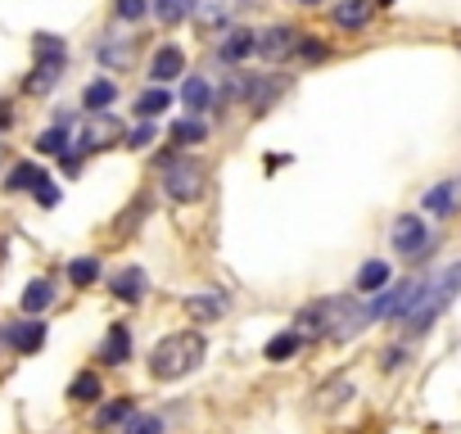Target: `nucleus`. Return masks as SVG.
Segmentation results:
<instances>
[{
  "instance_id": "obj_1",
  "label": "nucleus",
  "mask_w": 461,
  "mask_h": 434,
  "mask_svg": "<svg viewBox=\"0 0 461 434\" xmlns=\"http://www.w3.org/2000/svg\"><path fill=\"white\" fill-rule=\"evenodd\" d=\"M199 362H203V335L181 330V335H167L163 344H154V353H149V375H154V380H181V375H190Z\"/></svg>"
},
{
  "instance_id": "obj_2",
  "label": "nucleus",
  "mask_w": 461,
  "mask_h": 434,
  "mask_svg": "<svg viewBox=\"0 0 461 434\" xmlns=\"http://www.w3.org/2000/svg\"><path fill=\"white\" fill-rule=\"evenodd\" d=\"M456 294H461V263H456V267H447L434 285H420V299H416V308L407 312V330H416V335H420V330H429V321H434V317L456 299Z\"/></svg>"
},
{
  "instance_id": "obj_3",
  "label": "nucleus",
  "mask_w": 461,
  "mask_h": 434,
  "mask_svg": "<svg viewBox=\"0 0 461 434\" xmlns=\"http://www.w3.org/2000/svg\"><path fill=\"white\" fill-rule=\"evenodd\" d=\"M203 176H208V167H203L199 158H172V163L163 167V190H167L176 203H194V199L203 194Z\"/></svg>"
},
{
  "instance_id": "obj_4",
  "label": "nucleus",
  "mask_w": 461,
  "mask_h": 434,
  "mask_svg": "<svg viewBox=\"0 0 461 434\" xmlns=\"http://www.w3.org/2000/svg\"><path fill=\"white\" fill-rule=\"evenodd\" d=\"M326 308V335L330 339H348V335H357V326L366 321V312L353 303V299H330V303H321Z\"/></svg>"
},
{
  "instance_id": "obj_5",
  "label": "nucleus",
  "mask_w": 461,
  "mask_h": 434,
  "mask_svg": "<svg viewBox=\"0 0 461 434\" xmlns=\"http://www.w3.org/2000/svg\"><path fill=\"white\" fill-rule=\"evenodd\" d=\"M393 249L398 254H407V258H420V249H425V222L420 217H398L393 222Z\"/></svg>"
},
{
  "instance_id": "obj_6",
  "label": "nucleus",
  "mask_w": 461,
  "mask_h": 434,
  "mask_svg": "<svg viewBox=\"0 0 461 434\" xmlns=\"http://www.w3.org/2000/svg\"><path fill=\"white\" fill-rule=\"evenodd\" d=\"M109 290H113L122 303H140L145 290H149V276H145V267H122V272H113Z\"/></svg>"
},
{
  "instance_id": "obj_7",
  "label": "nucleus",
  "mask_w": 461,
  "mask_h": 434,
  "mask_svg": "<svg viewBox=\"0 0 461 434\" xmlns=\"http://www.w3.org/2000/svg\"><path fill=\"white\" fill-rule=\"evenodd\" d=\"M185 312H190V321H217V317L226 312V294H221V290L185 294Z\"/></svg>"
},
{
  "instance_id": "obj_8",
  "label": "nucleus",
  "mask_w": 461,
  "mask_h": 434,
  "mask_svg": "<svg viewBox=\"0 0 461 434\" xmlns=\"http://www.w3.org/2000/svg\"><path fill=\"white\" fill-rule=\"evenodd\" d=\"M149 73H154V82H172V77H181V73H185V55H181L176 46H163V50H154Z\"/></svg>"
},
{
  "instance_id": "obj_9",
  "label": "nucleus",
  "mask_w": 461,
  "mask_h": 434,
  "mask_svg": "<svg viewBox=\"0 0 461 434\" xmlns=\"http://www.w3.org/2000/svg\"><path fill=\"white\" fill-rule=\"evenodd\" d=\"M10 348L14 353H37L41 344H46V326L41 321H23V326H10Z\"/></svg>"
},
{
  "instance_id": "obj_10",
  "label": "nucleus",
  "mask_w": 461,
  "mask_h": 434,
  "mask_svg": "<svg viewBox=\"0 0 461 434\" xmlns=\"http://www.w3.org/2000/svg\"><path fill=\"white\" fill-rule=\"evenodd\" d=\"M294 46H299V32H294V28H272L267 37H258V50H263L267 59H285Z\"/></svg>"
},
{
  "instance_id": "obj_11",
  "label": "nucleus",
  "mask_w": 461,
  "mask_h": 434,
  "mask_svg": "<svg viewBox=\"0 0 461 434\" xmlns=\"http://www.w3.org/2000/svg\"><path fill=\"white\" fill-rule=\"evenodd\" d=\"M254 50H258V37H254V32H245V28L226 32V41H221V59H230V64H236V59H249Z\"/></svg>"
},
{
  "instance_id": "obj_12",
  "label": "nucleus",
  "mask_w": 461,
  "mask_h": 434,
  "mask_svg": "<svg viewBox=\"0 0 461 434\" xmlns=\"http://www.w3.org/2000/svg\"><path fill=\"white\" fill-rule=\"evenodd\" d=\"M366 19H371V0H339L335 5L339 28H366Z\"/></svg>"
},
{
  "instance_id": "obj_13",
  "label": "nucleus",
  "mask_w": 461,
  "mask_h": 434,
  "mask_svg": "<svg viewBox=\"0 0 461 434\" xmlns=\"http://www.w3.org/2000/svg\"><path fill=\"white\" fill-rule=\"evenodd\" d=\"M100 353H104V362H113V366H118V362H127V357H131V335H127V326H109V335H104V348H100Z\"/></svg>"
},
{
  "instance_id": "obj_14",
  "label": "nucleus",
  "mask_w": 461,
  "mask_h": 434,
  "mask_svg": "<svg viewBox=\"0 0 461 434\" xmlns=\"http://www.w3.org/2000/svg\"><path fill=\"white\" fill-rule=\"evenodd\" d=\"M113 100H118V86H113L109 77H100V82H91V86H86V95H82V104H86L91 113H104V109H109Z\"/></svg>"
},
{
  "instance_id": "obj_15",
  "label": "nucleus",
  "mask_w": 461,
  "mask_h": 434,
  "mask_svg": "<svg viewBox=\"0 0 461 434\" xmlns=\"http://www.w3.org/2000/svg\"><path fill=\"white\" fill-rule=\"evenodd\" d=\"M59 68H64V59H37V73L28 77V91H32V95L50 91V86L59 82Z\"/></svg>"
},
{
  "instance_id": "obj_16",
  "label": "nucleus",
  "mask_w": 461,
  "mask_h": 434,
  "mask_svg": "<svg viewBox=\"0 0 461 434\" xmlns=\"http://www.w3.org/2000/svg\"><path fill=\"white\" fill-rule=\"evenodd\" d=\"M299 344H303L299 330H281V335H272V339H267V362H285V357H294Z\"/></svg>"
},
{
  "instance_id": "obj_17",
  "label": "nucleus",
  "mask_w": 461,
  "mask_h": 434,
  "mask_svg": "<svg viewBox=\"0 0 461 434\" xmlns=\"http://www.w3.org/2000/svg\"><path fill=\"white\" fill-rule=\"evenodd\" d=\"M384 285H389V267H384V263H366V267L357 272V290H362V294H380Z\"/></svg>"
},
{
  "instance_id": "obj_18",
  "label": "nucleus",
  "mask_w": 461,
  "mask_h": 434,
  "mask_svg": "<svg viewBox=\"0 0 461 434\" xmlns=\"http://www.w3.org/2000/svg\"><path fill=\"white\" fill-rule=\"evenodd\" d=\"M208 100H212L208 82H203V77H185V86H181V104H185V109H208Z\"/></svg>"
},
{
  "instance_id": "obj_19",
  "label": "nucleus",
  "mask_w": 461,
  "mask_h": 434,
  "mask_svg": "<svg viewBox=\"0 0 461 434\" xmlns=\"http://www.w3.org/2000/svg\"><path fill=\"white\" fill-rule=\"evenodd\" d=\"M167 104H172V95L154 86V91H140V100H136V113H140V118L149 122V118H158V113H163Z\"/></svg>"
},
{
  "instance_id": "obj_20",
  "label": "nucleus",
  "mask_w": 461,
  "mask_h": 434,
  "mask_svg": "<svg viewBox=\"0 0 461 434\" xmlns=\"http://www.w3.org/2000/svg\"><path fill=\"white\" fill-rule=\"evenodd\" d=\"M154 14L163 23H181V19L194 14V0H154Z\"/></svg>"
},
{
  "instance_id": "obj_21",
  "label": "nucleus",
  "mask_w": 461,
  "mask_h": 434,
  "mask_svg": "<svg viewBox=\"0 0 461 434\" xmlns=\"http://www.w3.org/2000/svg\"><path fill=\"white\" fill-rule=\"evenodd\" d=\"M131 416V402L127 398H113V402H104L100 411H95V429H109V425H118V420H127Z\"/></svg>"
},
{
  "instance_id": "obj_22",
  "label": "nucleus",
  "mask_w": 461,
  "mask_h": 434,
  "mask_svg": "<svg viewBox=\"0 0 461 434\" xmlns=\"http://www.w3.org/2000/svg\"><path fill=\"white\" fill-rule=\"evenodd\" d=\"M95 276H100V263H95V258H77V263H68V281H73L77 290L95 285Z\"/></svg>"
},
{
  "instance_id": "obj_23",
  "label": "nucleus",
  "mask_w": 461,
  "mask_h": 434,
  "mask_svg": "<svg viewBox=\"0 0 461 434\" xmlns=\"http://www.w3.org/2000/svg\"><path fill=\"white\" fill-rule=\"evenodd\" d=\"M50 299H55V290L46 281H32L23 290V312H41V308H50Z\"/></svg>"
},
{
  "instance_id": "obj_24",
  "label": "nucleus",
  "mask_w": 461,
  "mask_h": 434,
  "mask_svg": "<svg viewBox=\"0 0 461 434\" xmlns=\"http://www.w3.org/2000/svg\"><path fill=\"white\" fill-rule=\"evenodd\" d=\"M41 176H46V172H41L37 163H19V167L10 172V181H5V185H10V190H32Z\"/></svg>"
},
{
  "instance_id": "obj_25",
  "label": "nucleus",
  "mask_w": 461,
  "mask_h": 434,
  "mask_svg": "<svg viewBox=\"0 0 461 434\" xmlns=\"http://www.w3.org/2000/svg\"><path fill=\"white\" fill-rule=\"evenodd\" d=\"M64 145H68V131L64 127H50V131L37 136V154H64Z\"/></svg>"
},
{
  "instance_id": "obj_26",
  "label": "nucleus",
  "mask_w": 461,
  "mask_h": 434,
  "mask_svg": "<svg viewBox=\"0 0 461 434\" xmlns=\"http://www.w3.org/2000/svg\"><path fill=\"white\" fill-rule=\"evenodd\" d=\"M452 203H456L452 185H434V190L425 194V208H429V212H438V217H443V212H452Z\"/></svg>"
},
{
  "instance_id": "obj_27",
  "label": "nucleus",
  "mask_w": 461,
  "mask_h": 434,
  "mask_svg": "<svg viewBox=\"0 0 461 434\" xmlns=\"http://www.w3.org/2000/svg\"><path fill=\"white\" fill-rule=\"evenodd\" d=\"M73 398H77V402H95V398H100V375L82 371V375L73 380Z\"/></svg>"
},
{
  "instance_id": "obj_28",
  "label": "nucleus",
  "mask_w": 461,
  "mask_h": 434,
  "mask_svg": "<svg viewBox=\"0 0 461 434\" xmlns=\"http://www.w3.org/2000/svg\"><path fill=\"white\" fill-rule=\"evenodd\" d=\"M113 10H118V19L136 23V19H145V10H149V0H113Z\"/></svg>"
},
{
  "instance_id": "obj_29",
  "label": "nucleus",
  "mask_w": 461,
  "mask_h": 434,
  "mask_svg": "<svg viewBox=\"0 0 461 434\" xmlns=\"http://www.w3.org/2000/svg\"><path fill=\"white\" fill-rule=\"evenodd\" d=\"M37 59H64V41L50 37V32H41L37 37Z\"/></svg>"
},
{
  "instance_id": "obj_30",
  "label": "nucleus",
  "mask_w": 461,
  "mask_h": 434,
  "mask_svg": "<svg viewBox=\"0 0 461 434\" xmlns=\"http://www.w3.org/2000/svg\"><path fill=\"white\" fill-rule=\"evenodd\" d=\"M109 136H113V122H95V127L82 136V149H104Z\"/></svg>"
},
{
  "instance_id": "obj_31",
  "label": "nucleus",
  "mask_w": 461,
  "mask_h": 434,
  "mask_svg": "<svg viewBox=\"0 0 461 434\" xmlns=\"http://www.w3.org/2000/svg\"><path fill=\"white\" fill-rule=\"evenodd\" d=\"M127 434H163L158 416H127Z\"/></svg>"
},
{
  "instance_id": "obj_32",
  "label": "nucleus",
  "mask_w": 461,
  "mask_h": 434,
  "mask_svg": "<svg viewBox=\"0 0 461 434\" xmlns=\"http://www.w3.org/2000/svg\"><path fill=\"white\" fill-rule=\"evenodd\" d=\"M172 136H176V145L185 140V145H194V140H203V122H176L172 127Z\"/></svg>"
},
{
  "instance_id": "obj_33",
  "label": "nucleus",
  "mask_w": 461,
  "mask_h": 434,
  "mask_svg": "<svg viewBox=\"0 0 461 434\" xmlns=\"http://www.w3.org/2000/svg\"><path fill=\"white\" fill-rule=\"evenodd\" d=\"M32 194H37V199H41V203H46V208H55V203H59V190H55V185H50V181H46V176H41V181H37V185H32Z\"/></svg>"
},
{
  "instance_id": "obj_34",
  "label": "nucleus",
  "mask_w": 461,
  "mask_h": 434,
  "mask_svg": "<svg viewBox=\"0 0 461 434\" xmlns=\"http://www.w3.org/2000/svg\"><path fill=\"white\" fill-rule=\"evenodd\" d=\"M127 140H131L136 149H145V145H154V127H149V122H140V127H136V131H131Z\"/></svg>"
},
{
  "instance_id": "obj_35",
  "label": "nucleus",
  "mask_w": 461,
  "mask_h": 434,
  "mask_svg": "<svg viewBox=\"0 0 461 434\" xmlns=\"http://www.w3.org/2000/svg\"><path fill=\"white\" fill-rule=\"evenodd\" d=\"M303 5H317V0H303Z\"/></svg>"
},
{
  "instance_id": "obj_36",
  "label": "nucleus",
  "mask_w": 461,
  "mask_h": 434,
  "mask_svg": "<svg viewBox=\"0 0 461 434\" xmlns=\"http://www.w3.org/2000/svg\"><path fill=\"white\" fill-rule=\"evenodd\" d=\"M380 5H393V0H380Z\"/></svg>"
}]
</instances>
